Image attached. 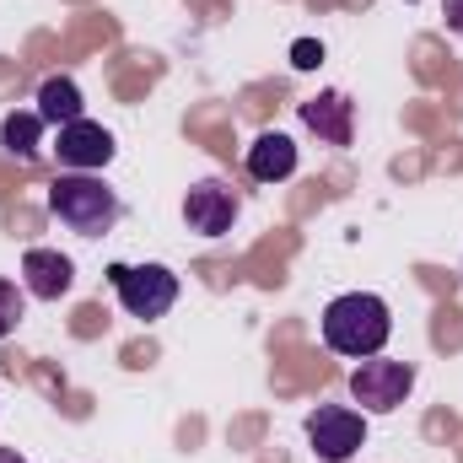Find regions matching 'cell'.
<instances>
[{
    "label": "cell",
    "mask_w": 463,
    "mask_h": 463,
    "mask_svg": "<svg viewBox=\"0 0 463 463\" xmlns=\"http://www.w3.org/2000/svg\"><path fill=\"white\" fill-rule=\"evenodd\" d=\"M0 463H27V458H22L16 448H0Z\"/></svg>",
    "instance_id": "16"
},
{
    "label": "cell",
    "mask_w": 463,
    "mask_h": 463,
    "mask_svg": "<svg viewBox=\"0 0 463 463\" xmlns=\"http://www.w3.org/2000/svg\"><path fill=\"white\" fill-rule=\"evenodd\" d=\"M388 335H393V313L372 291H345V297H335L324 307V345L335 355H350V361L383 355Z\"/></svg>",
    "instance_id": "1"
},
{
    "label": "cell",
    "mask_w": 463,
    "mask_h": 463,
    "mask_svg": "<svg viewBox=\"0 0 463 463\" xmlns=\"http://www.w3.org/2000/svg\"><path fill=\"white\" fill-rule=\"evenodd\" d=\"M415 388V361H393V355H366L350 372V399L366 415H393Z\"/></svg>",
    "instance_id": "4"
},
{
    "label": "cell",
    "mask_w": 463,
    "mask_h": 463,
    "mask_svg": "<svg viewBox=\"0 0 463 463\" xmlns=\"http://www.w3.org/2000/svg\"><path fill=\"white\" fill-rule=\"evenodd\" d=\"M22 313H27V291H22L16 280H5V275H0V340H5V335H16Z\"/></svg>",
    "instance_id": "13"
},
{
    "label": "cell",
    "mask_w": 463,
    "mask_h": 463,
    "mask_svg": "<svg viewBox=\"0 0 463 463\" xmlns=\"http://www.w3.org/2000/svg\"><path fill=\"white\" fill-rule=\"evenodd\" d=\"M76 286V264L54 248H27L22 253V291L38 297V302H60L65 291Z\"/></svg>",
    "instance_id": "8"
},
{
    "label": "cell",
    "mask_w": 463,
    "mask_h": 463,
    "mask_svg": "<svg viewBox=\"0 0 463 463\" xmlns=\"http://www.w3.org/2000/svg\"><path fill=\"white\" fill-rule=\"evenodd\" d=\"M38 140H43V118L38 114H5V124H0V146H5L11 156L33 162V156H38Z\"/></svg>",
    "instance_id": "12"
},
{
    "label": "cell",
    "mask_w": 463,
    "mask_h": 463,
    "mask_svg": "<svg viewBox=\"0 0 463 463\" xmlns=\"http://www.w3.org/2000/svg\"><path fill=\"white\" fill-rule=\"evenodd\" d=\"M318 60H324V43H313V38H297L291 43V65L297 71H318Z\"/></svg>",
    "instance_id": "14"
},
{
    "label": "cell",
    "mask_w": 463,
    "mask_h": 463,
    "mask_svg": "<svg viewBox=\"0 0 463 463\" xmlns=\"http://www.w3.org/2000/svg\"><path fill=\"white\" fill-rule=\"evenodd\" d=\"M442 16H448V27L463 38V0H442Z\"/></svg>",
    "instance_id": "15"
},
{
    "label": "cell",
    "mask_w": 463,
    "mask_h": 463,
    "mask_svg": "<svg viewBox=\"0 0 463 463\" xmlns=\"http://www.w3.org/2000/svg\"><path fill=\"white\" fill-rule=\"evenodd\" d=\"M355 103H350L345 92H318V98H307L302 103V124L318 135V140H329V146H350L355 140Z\"/></svg>",
    "instance_id": "9"
},
{
    "label": "cell",
    "mask_w": 463,
    "mask_h": 463,
    "mask_svg": "<svg viewBox=\"0 0 463 463\" xmlns=\"http://www.w3.org/2000/svg\"><path fill=\"white\" fill-rule=\"evenodd\" d=\"M49 211L60 227H71L76 237H103V232L118 227L124 205L118 194L98 178V173H60L49 184Z\"/></svg>",
    "instance_id": "2"
},
{
    "label": "cell",
    "mask_w": 463,
    "mask_h": 463,
    "mask_svg": "<svg viewBox=\"0 0 463 463\" xmlns=\"http://www.w3.org/2000/svg\"><path fill=\"white\" fill-rule=\"evenodd\" d=\"M114 135L103 129V124H92V118H76V124H65L60 129V140H54V156H60V167L65 173H103L109 162H114Z\"/></svg>",
    "instance_id": "7"
},
{
    "label": "cell",
    "mask_w": 463,
    "mask_h": 463,
    "mask_svg": "<svg viewBox=\"0 0 463 463\" xmlns=\"http://www.w3.org/2000/svg\"><path fill=\"white\" fill-rule=\"evenodd\" d=\"M237 216H242V200H237V189L222 184V178H205V184H194L184 194V222H189V232H200V237H227L237 227Z\"/></svg>",
    "instance_id": "6"
},
{
    "label": "cell",
    "mask_w": 463,
    "mask_h": 463,
    "mask_svg": "<svg viewBox=\"0 0 463 463\" xmlns=\"http://www.w3.org/2000/svg\"><path fill=\"white\" fill-rule=\"evenodd\" d=\"M302 431H307V448L318 453V463H350L366 448V415L345 410V404H318L302 420Z\"/></svg>",
    "instance_id": "5"
},
{
    "label": "cell",
    "mask_w": 463,
    "mask_h": 463,
    "mask_svg": "<svg viewBox=\"0 0 463 463\" xmlns=\"http://www.w3.org/2000/svg\"><path fill=\"white\" fill-rule=\"evenodd\" d=\"M109 280H114L118 307L129 318H146V324L167 318L178 302V275L167 264H109Z\"/></svg>",
    "instance_id": "3"
},
{
    "label": "cell",
    "mask_w": 463,
    "mask_h": 463,
    "mask_svg": "<svg viewBox=\"0 0 463 463\" xmlns=\"http://www.w3.org/2000/svg\"><path fill=\"white\" fill-rule=\"evenodd\" d=\"M33 114L43 118V124H54V129H65V124L87 118V103H81V87H76L71 76H49V81L38 87V109H33Z\"/></svg>",
    "instance_id": "11"
},
{
    "label": "cell",
    "mask_w": 463,
    "mask_h": 463,
    "mask_svg": "<svg viewBox=\"0 0 463 463\" xmlns=\"http://www.w3.org/2000/svg\"><path fill=\"white\" fill-rule=\"evenodd\" d=\"M291 173H297V140L280 135V129H264L248 146V178L253 184H286Z\"/></svg>",
    "instance_id": "10"
}]
</instances>
